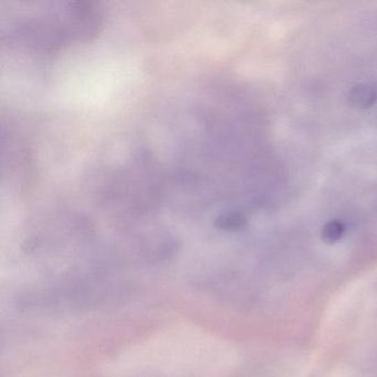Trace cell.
I'll return each instance as SVG.
<instances>
[{"label": "cell", "instance_id": "cell-1", "mask_svg": "<svg viewBox=\"0 0 377 377\" xmlns=\"http://www.w3.org/2000/svg\"><path fill=\"white\" fill-rule=\"evenodd\" d=\"M349 101L356 109H369L376 103V90L369 85H354L349 92Z\"/></svg>", "mask_w": 377, "mask_h": 377}, {"label": "cell", "instance_id": "cell-2", "mask_svg": "<svg viewBox=\"0 0 377 377\" xmlns=\"http://www.w3.org/2000/svg\"><path fill=\"white\" fill-rule=\"evenodd\" d=\"M247 217L241 213H227L217 219V226L227 231H237L246 226Z\"/></svg>", "mask_w": 377, "mask_h": 377}, {"label": "cell", "instance_id": "cell-3", "mask_svg": "<svg viewBox=\"0 0 377 377\" xmlns=\"http://www.w3.org/2000/svg\"><path fill=\"white\" fill-rule=\"evenodd\" d=\"M345 233V226L340 220H332L323 227L322 239L326 243H334L339 241Z\"/></svg>", "mask_w": 377, "mask_h": 377}]
</instances>
